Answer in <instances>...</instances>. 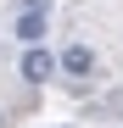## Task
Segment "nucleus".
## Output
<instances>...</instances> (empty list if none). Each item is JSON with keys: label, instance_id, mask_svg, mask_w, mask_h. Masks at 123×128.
I'll return each mask as SVG.
<instances>
[{"label": "nucleus", "instance_id": "obj_4", "mask_svg": "<svg viewBox=\"0 0 123 128\" xmlns=\"http://www.w3.org/2000/svg\"><path fill=\"white\" fill-rule=\"evenodd\" d=\"M0 122H6V112H0Z\"/></svg>", "mask_w": 123, "mask_h": 128}, {"label": "nucleus", "instance_id": "obj_2", "mask_svg": "<svg viewBox=\"0 0 123 128\" xmlns=\"http://www.w3.org/2000/svg\"><path fill=\"white\" fill-rule=\"evenodd\" d=\"M17 39L39 45L45 39V0H23V17H17Z\"/></svg>", "mask_w": 123, "mask_h": 128}, {"label": "nucleus", "instance_id": "obj_3", "mask_svg": "<svg viewBox=\"0 0 123 128\" xmlns=\"http://www.w3.org/2000/svg\"><path fill=\"white\" fill-rule=\"evenodd\" d=\"M62 72H67V78H90L95 72V50L90 45H67V50H62Z\"/></svg>", "mask_w": 123, "mask_h": 128}, {"label": "nucleus", "instance_id": "obj_1", "mask_svg": "<svg viewBox=\"0 0 123 128\" xmlns=\"http://www.w3.org/2000/svg\"><path fill=\"white\" fill-rule=\"evenodd\" d=\"M56 67H62V56H50L45 45H28V50H23V61H17V72H23L28 84H45V78H56Z\"/></svg>", "mask_w": 123, "mask_h": 128}]
</instances>
